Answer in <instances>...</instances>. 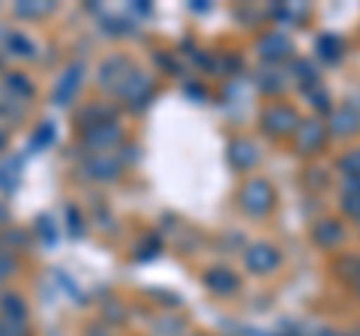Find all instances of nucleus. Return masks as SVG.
Returning <instances> with one entry per match:
<instances>
[{
	"instance_id": "1",
	"label": "nucleus",
	"mask_w": 360,
	"mask_h": 336,
	"mask_svg": "<svg viewBox=\"0 0 360 336\" xmlns=\"http://www.w3.org/2000/svg\"><path fill=\"white\" fill-rule=\"evenodd\" d=\"M0 318L13 321V324H25L27 321V304L18 295L9 291V295L0 297Z\"/></svg>"
},
{
	"instance_id": "2",
	"label": "nucleus",
	"mask_w": 360,
	"mask_h": 336,
	"mask_svg": "<svg viewBox=\"0 0 360 336\" xmlns=\"http://www.w3.org/2000/svg\"><path fill=\"white\" fill-rule=\"evenodd\" d=\"M0 336H27V328L25 324H13V321L0 318Z\"/></svg>"
},
{
	"instance_id": "3",
	"label": "nucleus",
	"mask_w": 360,
	"mask_h": 336,
	"mask_svg": "<svg viewBox=\"0 0 360 336\" xmlns=\"http://www.w3.org/2000/svg\"><path fill=\"white\" fill-rule=\"evenodd\" d=\"M13 271H15V261L9 259L6 252H0V283H4V279H6L9 273H13Z\"/></svg>"
},
{
	"instance_id": "4",
	"label": "nucleus",
	"mask_w": 360,
	"mask_h": 336,
	"mask_svg": "<svg viewBox=\"0 0 360 336\" xmlns=\"http://www.w3.org/2000/svg\"><path fill=\"white\" fill-rule=\"evenodd\" d=\"M0 148H4V136H0Z\"/></svg>"
}]
</instances>
